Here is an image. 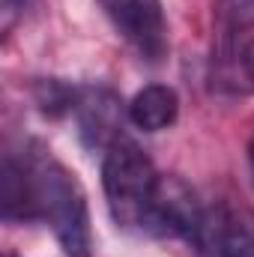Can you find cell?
I'll list each match as a JSON object with an SVG mask.
<instances>
[{
  "label": "cell",
  "instance_id": "8992f818",
  "mask_svg": "<svg viewBox=\"0 0 254 257\" xmlns=\"http://www.w3.org/2000/svg\"><path fill=\"white\" fill-rule=\"evenodd\" d=\"M72 114L78 117L81 141L90 150H108L117 138H123V102L108 87H81Z\"/></svg>",
  "mask_w": 254,
  "mask_h": 257
},
{
  "label": "cell",
  "instance_id": "52a82bcc",
  "mask_svg": "<svg viewBox=\"0 0 254 257\" xmlns=\"http://www.w3.org/2000/svg\"><path fill=\"white\" fill-rule=\"evenodd\" d=\"M0 206H3V221H36V194H33V177L27 168V159H15L6 153L3 168H0Z\"/></svg>",
  "mask_w": 254,
  "mask_h": 257
},
{
  "label": "cell",
  "instance_id": "5bb4252c",
  "mask_svg": "<svg viewBox=\"0 0 254 257\" xmlns=\"http://www.w3.org/2000/svg\"><path fill=\"white\" fill-rule=\"evenodd\" d=\"M6 257H15V254H6Z\"/></svg>",
  "mask_w": 254,
  "mask_h": 257
},
{
  "label": "cell",
  "instance_id": "ba28073f",
  "mask_svg": "<svg viewBox=\"0 0 254 257\" xmlns=\"http://www.w3.org/2000/svg\"><path fill=\"white\" fill-rule=\"evenodd\" d=\"M126 117L141 132L171 128L180 117V96L168 84H147L132 96V102L126 105Z\"/></svg>",
  "mask_w": 254,
  "mask_h": 257
},
{
  "label": "cell",
  "instance_id": "9c48e42d",
  "mask_svg": "<svg viewBox=\"0 0 254 257\" xmlns=\"http://www.w3.org/2000/svg\"><path fill=\"white\" fill-rule=\"evenodd\" d=\"M78 93H81V87H72V84L57 81V78H45L36 84V105L51 117L69 114V111H75Z\"/></svg>",
  "mask_w": 254,
  "mask_h": 257
},
{
  "label": "cell",
  "instance_id": "30bf717a",
  "mask_svg": "<svg viewBox=\"0 0 254 257\" xmlns=\"http://www.w3.org/2000/svg\"><path fill=\"white\" fill-rule=\"evenodd\" d=\"M218 27L224 36L254 27V0H218Z\"/></svg>",
  "mask_w": 254,
  "mask_h": 257
},
{
  "label": "cell",
  "instance_id": "3957f363",
  "mask_svg": "<svg viewBox=\"0 0 254 257\" xmlns=\"http://www.w3.org/2000/svg\"><path fill=\"white\" fill-rule=\"evenodd\" d=\"M206 206L197 200V194L180 177H159V189L153 197L147 227L150 236H171V239H189L194 245L200 224H203Z\"/></svg>",
  "mask_w": 254,
  "mask_h": 257
},
{
  "label": "cell",
  "instance_id": "7c38bea8",
  "mask_svg": "<svg viewBox=\"0 0 254 257\" xmlns=\"http://www.w3.org/2000/svg\"><path fill=\"white\" fill-rule=\"evenodd\" d=\"M242 69H245V75L254 81V39L242 48Z\"/></svg>",
  "mask_w": 254,
  "mask_h": 257
},
{
  "label": "cell",
  "instance_id": "4fadbf2b",
  "mask_svg": "<svg viewBox=\"0 0 254 257\" xmlns=\"http://www.w3.org/2000/svg\"><path fill=\"white\" fill-rule=\"evenodd\" d=\"M248 159H251V174H254V141H251V147H248Z\"/></svg>",
  "mask_w": 254,
  "mask_h": 257
},
{
  "label": "cell",
  "instance_id": "8fae6325",
  "mask_svg": "<svg viewBox=\"0 0 254 257\" xmlns=\"http://www.w3.org/2000/svg\"><path fill=\"white\" fill-rule=\"evenodd\" d=\"M27 3H30V0H0V18H3V30H6V33H9V30L15 27V21L24 15Z\"/></svg>",
  "mask_w": 254,
  "mask_h": 257
},
{
  "label": "cell",
  "instance_id": "5b68a950",
  "mask_svg": "<svg viewBox=\"0 0 254 257\" xmlns=\"http://www.w3.org/2000/svg\"><path fill=\"white\" fill-rule=\"evenodd\" d=\"M194 245L209 257H254V224L230 206H206Z\"/></svg>",
  "mask_w": 254,
  "mask_h": 257
},
{
  "label": "cell",
  "instance_id": "277c9868",
  "mask_svg": "<svg viewBox=\"0 0 254 257\" xmlns=\"http://www.w3.org/2000/svg\"><path fill=\"white\" fill-rule=\"evenodd\" d=\"M120 36L144 57L162 60L168 51V24L162 0H99Z\"/></svg>",
  "mask_w": 254,
  "mask_h": 257
},
{
  "label": "cell",
  "instance_id": "6da1fadb",
  "mask_svg": "<svg viewBox=\"0 0 254 257\" xmlns=\"http://www.w3.org/2000/svg\"><path fill=\"white\" fill-rule=\"evenodd\" d=\"M27 168L33 177L36 212L54 230L66 257H93V230H90V209L87 194L75 174L60 165L45 150L27 153Z\"/></svg>",
  "mask_w": 254,
  "mask_h": 257
},
{
  "label": "cell",
  "instance_id": "7a4b0ae2",
  "mask_svg": "<svg viewBox=\"0 0 254 257\" xmlns=\"http://www.w3.org/2000/svg\"><path fill=\"white\" fill-rule=\"evenodd\" d=\"M102 189L114 221L126 230L147 227V215L159 189V174L150 156L129 138H117L102 159Z\"/></svg>",
  "mask_w": 254,
  "mask_h": 257
}]
</instances>
